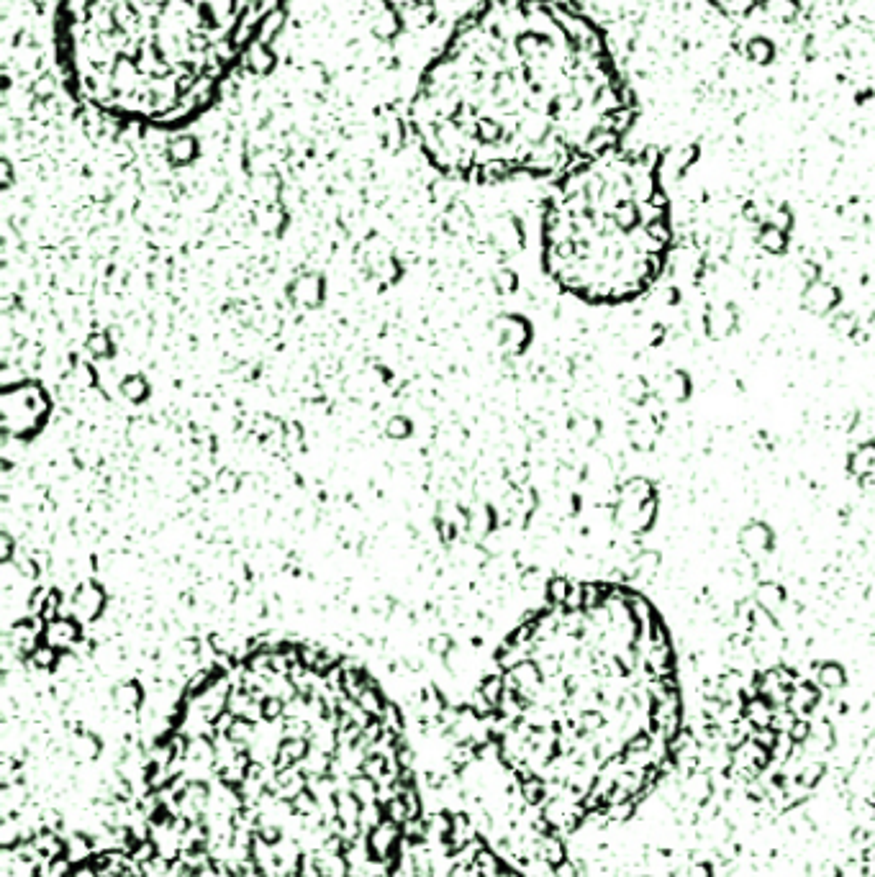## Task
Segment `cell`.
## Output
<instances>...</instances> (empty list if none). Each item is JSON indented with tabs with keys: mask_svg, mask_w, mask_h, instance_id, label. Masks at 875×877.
Wrapping results in <instances>:
<instances>
[{
	"mask_svg": "<svg viewBox=\"0 0 875 877\" xmlns=\"http://www.w3.org/2000/svg\"><path fill=\"white\" fill-rule=\"evenodd\" d=\"M501 754L575 829L624 819L668 775L680 739L670 647L637 613H562L534 626L509 665Z\"/></svg>",
	"mask_w": 875,
	"mask_h": 877,
	"instance_id": "cell-1",
	"label": "cell"
},
{
	"mask_svg": "<svg viewBox=\"0 0 875 877\" xmlns=\"http://www.w3.org/2000/svg\"><path fill=\"white\" fill-rule=\"evenodd\" d=\"M619 108L586 18L557 0H483L421 72L408 129L444 175L503 180L601 152Z\"/></svg>",
	"mask_w": 875,
	"mask_h": 877,
	"instance_id": "cell-2",
	"label": "cell"
},
{
	"mask_svg": "<svg viewBox=\"0 0 875 877\" xmlns=\"http://www.w3.org/2000/svg\"><path fill=\"white\" fill-rule=\"evenodd\" d=\"M288 0H54L67 90L116 124L180 129L262 52Z\"/></svg>",
	"mask_w": 875,
	"mask_h": 877,
	"instance_id": "cell-3",
	"label": "cell"
},
{
	"mask_svg": "<svg viewBox=\"0 0 875 877\" xmlns=\"http://www.w3.org/2000/svg\"><path fill=\"white\" fill-rule=\"evenodd\" d=\"M396 839H398L396 824H391V821H383V824L375 826V829L370 831V844H367V849H370V852H373L378 860H385V857L391 854Z\"/></svg>",
	"mask_w": 875,
	"mask_h": 877,
	"instance_id": "cell-4",
	"label": "cell"
},
{
	"mask_svg": "<svg viewBox=\"0 0 875 877\" xmlns=\"http://www.w3.org/2000/svg\"><path fill=\"white\" fill-rule=\"evenodd\" d=\"M349 793L355 795L362 806H373L380 790H378V785H375V777L360 775V777H355V780H349Z\"/></svg>",
	"mask_w": 875,
	"mask_h": 877,
	"instance_id": "cell-5",
	"label": "cell"
},
{
	"mask_svg": "<svg viewBox=\"0 0 875 877\" xmlns=\"http://www.w3.org/2000/svg\"><path fill=\"white\" fill-rule=\"evenodd\" d=\"M316 865H319L321 877H347V872H349V865L342 854H326L324 852V857H321V860H316Z\"/></svg>",
	"mask_w": 875,
	"mask_h": 877,
	"instance_id": "cell-6",
	"label": "cell"
},
{
	"mask_svg": "<svg viewBox=\"0 0 875 877\" xmlns=\"http://www.w3.org/2000/svg\"><path fill=\"white\" fill-rule=\"evenodd\" d=\"M426 0H383V6L393 13V16H406V13H414L424 6Z\"/></svg>",
	"mask_w": 875,
	"mask_h": 877,
	"instance_id": "cell-7",
	"label": "cell"
}]
</instances>
